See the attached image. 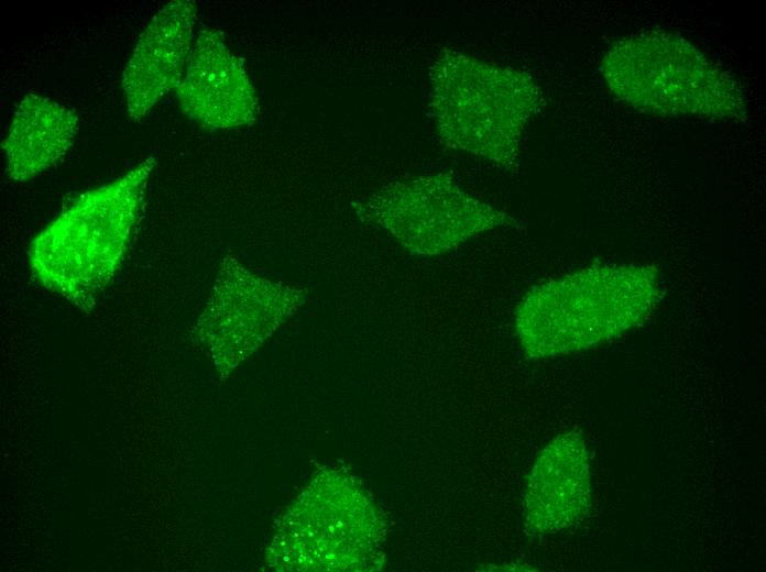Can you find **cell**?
<instances>
[{
    "mask_svg": "<svg viewBox=\"0 0 766 572\" xmlns=\"http://www.w3.org/2000/svg\"><path fill=\"white\" fill-rule=\"evenodd\" d=\"M359 217L417 255L448 253L513 219L462 189L449 174L391 184L354 205Z\"/></svg>",
    "mask_w": 766,
    "mask_h": 572,
    "instance_id": "cell-5",
    "label": "cell"
},
{
    "mask_svg": "<svg viewBox=\"0 0 766 572\" xmlns=\"http://www.w3.org/2000/svg\"><path fill=\"white\" fill-rule=\"evenodd\" d=\"M155 158L79 196L31 243L34 277L84 311H90L125 254Z\"/></svg>",
    "mask_w": 766,
    "mask_h": 572,
    "instance_id": "cell-2",
    "label": "cell"
},
{
    "mask_svg": "<svg viewBox=\"0 0 766 572\" xmlns=\"http://www.w3.org/2000/svg\"><path fill=\"white\" fill-rule=\"evenodd\" d=\"M306 292L253 275L226 256L194 332L228 374L292 315Z\"/></svg>",
    "mask_w": 766,
    "mask_h": 572,
    "instance_id": "cell-6",
    "label": "cell"
},
{
    "mask_svg": "<svg viewBox=\"0 0 766 572\" xmlns=\"http://www.w3.org/2000/svg\"><path fill=\"white\" fill-rule=\"evenodd\" d=\"M600 69L613 95L639 112L746 119L735 79L678 35L650 31L620 38L604 53Z\"/></svg>",
    "mask_w": 766,
    "mask_h": 572,
    "instance_id": "cell-3",
    "label": "cell"
},
{
    "mask_svg": "<svg viewBox=\"0 0 766 572\" xmlns=\"http://www.w3.org/2000/svg\"><path fill=\"white\" fill-rule=\"evenodd\" d=\"M588 452L579 433L559 435L538 455L527 479L523 515L527 532L554 534L573 526L590 507Z\"/></svg>",
    "mask_w": 766,
    "mask_h": 572,
    "instance_id": "cell-9",
    "label": "cell"
},
{
    "mask_svg": "<svg viewBox=\"0 0 766 572\" xmlns=\"http://www.w3.org/2000/svg\"><path fill=\"white\" fill-rule=\"evenodd\" d=\"M660 285L647 265H590L528 290L514 312L515 333L529 358L586 350L642 323Z\"/></svg>",
    "mask_w": 766,
    "mask_h": 572,
    "instance_id": "cell-1",
    "label": "cell"
},
{
    "mask_svg": "<svg viewBox=\"0 0 766 572\" xmlns=\"http://www.w3.org/2000/svg\"><path fill=\"white\" fill-rule=\"evenodd\" d=\"M183 111L210 130L239 128L258 116L254 88L242 62L214 29H203L175 89Z\"/></svg>",
    "mask_w": 766,
    "mask_h": 572,
    "instance_id": "cell-7",
    "label": "cell"
},
{
    "mask_svg": "<svg viewBox=\"0 0 766 572\" xmlns=\"http://www.w3.org/2000/svg\"><path fill=\"white\" fill-rule=\"evenodd\" d=\"M196 13L194 1H171L141 33L121 79L132 120H141L178 86L193 47Z\"/></svg>",
    "mask_w": 766,
    "mask_h": 572,
    "instance_id": "cell-8",
    "label": "cell"
},
{
    "mask_svg": "<svg viewBox=\"0 0 766 572\" xmlns=\"http://www.w3.org/2000/svg\"><path fill=\"white\" fill-rule=\"evenodd\" d=\"M429 76L430 107L440 140L504 168L513 167L523 130L541 102L533 78L449 51L439 55Z\"/></svg>",
    "mask_w": 766,
    "mask_h": 572,
    "instance_id": "cell-4",
    "label": "cell"
},
{
    "mask_svg": "<svg viewBox=\"0 0 766 572\" xmlns=\"http://www.w3.org/2000/svg\"><path fill=\"white\" fill-rule=\"evenodd\" d=\"M78 117L45 97L29 94L20 102L2 142L7 173L25 182L55 164L70 147Z\"/></svg>",
    "mask_w": 766,
    "mask_h": 572,
    "instance_id": "cell-10",
    "label": "cell"
}]
</instances>
